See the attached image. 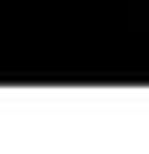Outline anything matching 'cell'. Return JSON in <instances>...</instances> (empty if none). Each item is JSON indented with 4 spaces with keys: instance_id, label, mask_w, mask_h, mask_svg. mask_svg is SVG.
Wrapping results in <instances>:
<instances>
[]
</instances>
